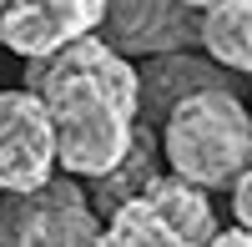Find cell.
<instances>
[{"label":"cell","instance_id":"6da1fadb","mask_svg":"<svg viewBox=\"0 0 252 247\" xmlns=\"http://www.w3.org/2000/svg\"><path fill=\"white\" fill-rule=\"evenodd\" d=\"M56 131V167L66 177H111L141 131V76L101 35H86L26 71Z\"/></svg>","mask_w":252,"mask_h":247},{"label":"cell","instance_id":"7a4b0ae2","mask_svg":"<svg viewBox=\"0 0 252 247\" xmlns=\"http://www.w3.org/2000/svg\"><path fill=\"white\" fill-rule=\"evenodd\" d=\"M161 156L187 187H232L252 167V111L232 86L197 91L161 121Z\"/></svg>","mask_w":252,"mask_h":247},{"label":"cell","instance_id":"3957f363","mask_svg":"<svg viewBox=\"0 0 252 247\" xmlns=\"http://www.w3.org/2000/svg\"><path fill=\"white\" fill-rule=\"evenodd\" d=\"M101 227L106 222L76 177H56L40 192L0 202V247H96Z\"/></svg>","mask_w":252,"mask_h":247},{"label":"cell","instance_id":"277c9868","mask_svg":"<svg viewBox=\"0 0 252 247\" xmlns=\"http://www.w3.org/2000/svg\"><path fill=\"white\" fill-rule=\"evenodd\" d=\"M56 182V131L35 91H0V192L26 197Z\"/></svg>","mask_w":252,"mask_h":247},{"label":"cell","instance_id":"5b68a950","mask_svg":"<svg viewBox=\"0 0 252 247\" xmlns=\"http://www.w3.org/2000/svg\"><path fill=\"white\" fill-rule=\"evenodd\" d=\"M106 26V0H10L0 15V46L20 61H51Z\"/></svg>","mask_w":252,"mask_h":247},{"label":"cell","instance_id":"8992f818","mask_svg":"<svg viewBox=\"0 0 252 247\" xmlns=\"http://www.w3.org/2000/svg\"><path fill=\"white\" fill-rule=\"evenodd\" d=\"M101 40L111 51L131 56H172L197 40V15L177 0H106V26Z\"/></svg>","mask_w":252,"mask_h":247},{"label":"cell","instance_id":"52a82bcc","mask_svg":"<svg viewBox=\"0 0 252 247\" xmlns=\"http://www.w3.org/2000/svg\"><path fill=\"white\" fill-rule=\"evenodd\" d=\"M136 76H141V111H152V116H161V121H166L172 106H182L187 96L227 86V76H222L207 56H187V51L152 56Z\"/></svg>","mask_w":252,"mask_h":247},{"label":"cell","instance_id":"ba28073f","mask_svg":"<svg viewBox=\"0 0 252 247\" xmlns=\"http://www.w3.org/2000/svg\"><path fill=\"white\" fill-rule=\"evenodd\" d=\"M197 46L222 71L252 76V0H222L197 15Z\"/></svg>","mask_w":252,"mask_h":247},{"label":"cell","instance_id":"9c48e42d","mask_svg":"<svg viewBox=\"0 0 252 247\" xmlns=\"http://www.w3.org/2000/svg\"><path fill=\"white\" fill-rule=\"evenodd\" d=\"M96 247H197V242L141 192L136 202H126L121 212L106 217V227H101V242H96Z\"/></svg>","mask_w":252,"mask_h":247},{"label":"cell","instance_id":"30bf717a","mask_svg":"<svg viewBox=\"0 0 252 247\" xmlns=\"http://www.w3.org/2000/svg\"><path fill=\"white\" fill-rule=\"evenodd\" d=\"M157 152H161V141L141 126V131H136V141H131V152H126V161H121L111 177H101L96 187L86 192V197H91V207H96V217L121 212L126 202H136V197H141V192L161 177V172H157Z\"/></svg>","mask_w":252,"mask_h":247},{"label":"cell","instance_id":"8fae6325","mask_svg":"<svg viewBox=\"0 0 252 247\" xmlns=\"http://www.w3.org/2000/svg\"><path fill=\"white\" fill-rule=\"evenodd\" d=\"M232 217H237V227L252 237V167L232 182Z\"/></svg>","mask_w":252,"mask_h":247},{"label":"cell","instance_id":"7c38bea8","mask_svg":"<svg viewBox=\"0 0 252 247\" xmlns=\"http://www.w3.org/2000/svg\"><path fill=\"white\" fill-rule=\"evenodd\" d=\"M207 247H252V237H247L242 227H227V232H217V237L207 242Z\"/></svg>","mask_w":252,"mask_h":247},{"label":"cell","instance_id":"4fadbf2b","mask_svg":"<svg viewBox=\"0 0 252 247\" xmlns=\"http://www.w3.org/2000/svg\"><path fill=\"white\" fill-rule=\"evenodd\" d=\"M177 5H187L192 15H202V10H212V5H222V0H177Z\"/></svg>","mask_w":252,"mask_h":247},{"label":"cell","instance_id":"5bb4252c","mask_svg":"<svg viewBox=\"0 0 252 247\" xmlns=\"http://www.w3.org/2000/svg\"><path fill=\"white\" fill-rule=\"evenodd\" d=\"M5 5H10V0H0V15H5Z\"/></svg>","mask_w":252,"mask_h":247}]
</instances>
